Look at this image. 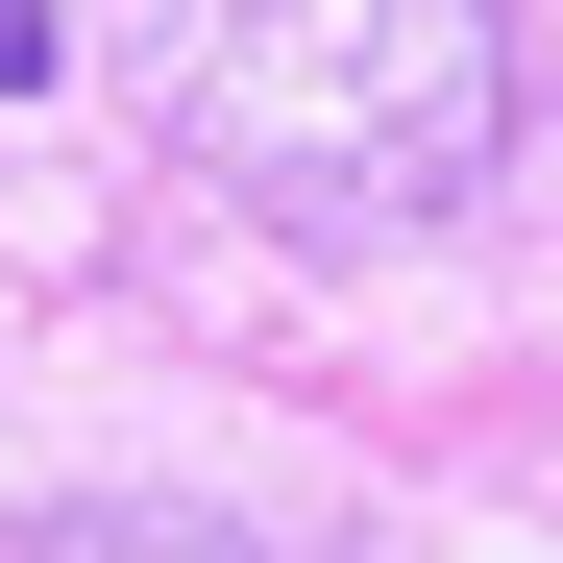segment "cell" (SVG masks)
<instances>
[{
    "mask_svg": "<svg viewBox=\"0 0 563 563\" xmlns=\"http://www.w3.org/2000/svg\"><path fill=\"white\" fill-rule=\"evenodd\" d=\"M123 99L269 245H417L515 147V25L490 0H123Z\"/></svg>",
    "mask_w": 563,
    "mask_h": 563,
    "instance_id": "6da1fadb",
    "label": "cell"
},
{
    "mask_svg": "<svg viewBox=\"0 0 563 563\" xmlns=\"http://www.w3.org/2000/svg\"><path fill=\"white\" fill-rule=\"evenodd\" d=\"M74 74V0H0V99H49Z\"/></svg>",
    "mask_w": 563,
    "mask_h": 563,
    "instance_id": "7a4b0ae2",
    "label": "cell"
}]
</instances>
